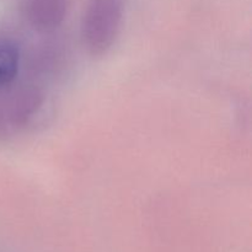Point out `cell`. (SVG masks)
Returning a JSON list of instances; mask_svg holds the SVG:
<instances>
[{"label": "cell", "instance_id": "cell-1", "mask_svg": "<svg viewBox=\"0 0 252 252\" xmlns=\"http://www.w3.org/2000/svg\"><path fill=\"white\" fill-rule=\"evenodd\" d=\"M122 15V0H88L81 20V39L91 56H102L112 47Z\"/></svg>", "mask_w": 252, "mask_h": 252}, {"label": "cell", "instance_id": "cell-2", "mask_svg": "<svg viewBox=\"0 0 252 252\" xmlns=\"http://www.w3.org/2000/svg\"><path fill=\"white\" fill-rule=\"evenodd\" d=\"M41 103V93L31 85H15L12 81L0 88V138L25 125Z\"/></svg>", "mask_w": 252, "mask_h": 252}, {"label": "cell", "instance_id": "cell-3", "mask_svg": "<svg viewBox=\"0 0 252 252\" xmlns=\"http://www.w3.org/2000/svg\"><path fill=\"white\" fill-rule=\"evenodd\" d=\"M66 6L68 0H22L21 4L25 19L38 30H52L61 25Z\"/></svg>", "mask_w": 252, "mask_h": 252}, {"label": "cell", "instance_id": "cell-4", "mask_svg": "<svg viewBox=\"0 0 252 252\" xmlns=\"http://www.w3.org/2000/svg\"><path fill=\"white\" fill-rule=\"evenodd\" d=\"M20 53L14 43L0 41V88L15 80L19 71Z\"/></svg>", "mask_w": 252, "mask_h": 252}]
</instances>
